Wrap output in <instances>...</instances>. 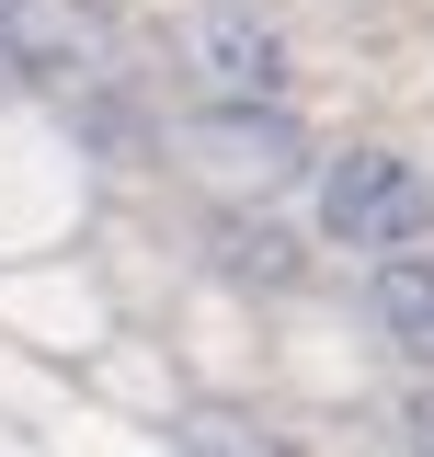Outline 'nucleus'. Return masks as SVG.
I'll return each mask as SVG.
<instances>
[{"label": "nucleus", "instance_id": "2", "mask_svg": "<svg viewBox=\"0 0 434 457\" xmlns=\"http://www.w3.org/2000/svg\"><path fill=\"white\" fill-rule=\"evenodd\" d=\"M171 149L206 171V183H229V195H274V183L309 171V126L286 104H206V114L171 126Z\"/></svg>", "mask_w": 434, "mask_h": 457}, {"label": "nucleus", "instance_id": "4", "mask_svg": "<svg viewBox=\"0 0 434 457\" xmlns=\"http://www.w3.org/2000/svg\"><path fill=\"white\" fill-rule=\"evenodd\" d=\"M92 57H104V0H23V12L0 23V69H12V80L80 92Z\"/></svg>", "mask_w": 434, "mask_h": 457}, {"label": "nucleus", "instance_id": "9", "mask_svg": "<svg viewBox=\"0 0 434 457\" xmlns=\"http://www.w3.org/2000/svg\"><path fill=\"white\" fill-rule=\"evenodd\" d=\"M12 12H23V0H0V23H12Z\"/></svg>", "mask_w": 434, "mask_h": 457}, {"label": "nucleus", "instance_id": "5", "mask_svg": "<svg viewBox=\"0 0 434 457\" xmlns=\"http://www.w3.org/2000/svg\"><path fill=\"white\" fill-rule=\"evenodd\" d=\"M378 332L400 343V354H423L434 366V252H400V263H378Z\"/></svg>", "mask_w": 434, "mask_h": 457}, {"label": "nucleus", "instance_id": "1", "mask_svg": "<svg viewBox=\"0 0 434 457\" xmlns=\"http://www.w3.org/2000/svg\"><path fill=\"white\" fill-rule=\"evenodd\" d=\"M321 228L343 240V252H423L434 228V183L423 161H400V149H343V161L321 171Z\"/></svg>", "mask_w": 434, "mask_h": 457}, {"label": "nucleus", "instance_id": "7", "mask_svg": "<svg viewBox=\"0 0 434 457\" xmlns=\"http://www.w3.org/2000/svg\"><path fill=\"white\" fill-rule=\"evenodd\" d=\"M183 457H297L274 423H252V411H229V400H195L183 411Z\"/></svg>", "mask_w": 434, "mask_h": 457}, {"label": "nucleus", "instance_id": "6", "mask_svg": "<svg viewBox=\"0 0 434 457\" xmlns=\"http://www.w3.org/2000/svg\"><path fill=\"white\" fill-rule=\"evenodd\" d=\"M217 263L252 275V286H286L297 275V240H286L274 218H252V206H229V218H217Z\"/></svg>", "mask_w": 434, "mask_h": 457}, {"label": "nucleus", "instance_id": "8", "mask_svg": "<svg viewBox=\"0 0 434 457\" xmlns=\"http://www.w3.org/2000/svg\"><path fill=\"white\" fill-rule=\"evenodd\" d=\"M412 457H434V389L412 400Z\"/></svg>", "mask_w": 434, "mask_h": 457}, {"label": "nucleus", "instance_id": "3", "mask_svg": "<svg viewBox=\"0 0 434 457\" xmlns=\"http://www.w3.org/2000/svg\"><path fill=\"white\" fill-rule=\"evenodd\" d=\"M183 57H195V80L217 104H274L286 92V35H274L263 0H206L183 23Z\"/></svg>", "mask_w": 434, "mask_h": 457}]
</instances>
